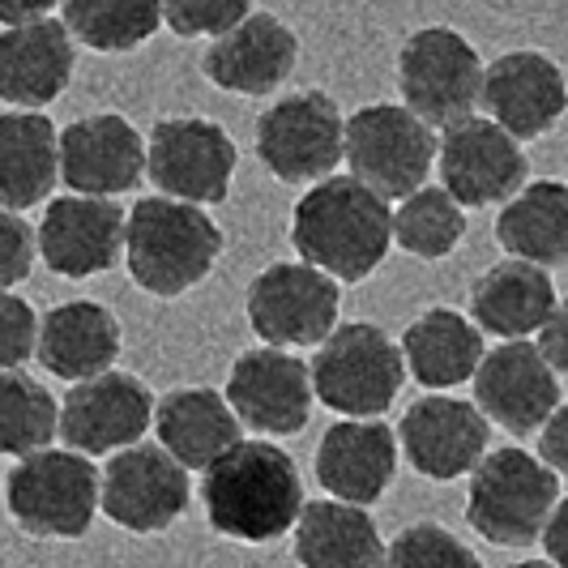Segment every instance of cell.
<instances>
[{"mask_svg": "<svg viewBox=\"0 0 568 568\" xmlns=\"http://www.w3.org/2000/svg\"><path fill=\"white\" fill-rule=\"evenodd\" d=\"M201 505L214 535L235 542H274L304 513V479L295 457L270 440H240L201 475Z\"/></svg>", "mask_w": 568, "mask_h": 568, "instance_id": "6da1fadb", "label": "cell"}, {"mask_svg": "<svg viewBox=\"0 0 568 568\" xmlns=\"http://www.w3.org/2000/svg\"><path fill=\"white\" fill-rule=\"evenodd\" d=\"M291 244L308 265L329 274L338 286L364 283L389 256L394 210L355 175H329L295 201Z\"/></svg>", "mask_w": 568, "mask_h": 568, "instance_id": "7a4b0ae2", "label": "cell"}, {"mask_svg": "<svg viewBox=\"0 0 568 568\" xmlns=\"http://www.w3.org/2000/svg\"><path fill=\"white\" fill-rule=\"evenodd\" d=\"M223 256L219 223L189 201L142 197L124 223V265L129 278L145 295L175 300L210 278L214 261Z\"/></svg>", "mask_w": 568, "mask_h": 568, "instance_id": "3957f363", "label": "cell"}, {"mask_svg": "<svg viewBox=\"0 0 568 568\" xmlns=\"http://www.w3.org/2000/svg\"><path fill=\"white\" fill-rule=\"evenodd\" d=\"M560 505V475L517 445L491 449L470 475L466 521L491 547H530Z\"/></svg>", "mask_w": 568, "mask_h": 568, "instance_id": "277c9868", "label": "cell"}, {"mask_svg": "<svg viewBox=\"0 0 568 568\" xmlns=\"http://www.w3.org/2000/svg\"><path fill=\"white\" fill-rule=\"evenodd\" d=\"M313 394L342 419H381L406 385V355L381 325L346 321L316 346Z\"/></svg>", "mask_w": 568, "mask_h": 568, "instance_id": "5b68a950", "label": "cell"}, {"mask_svg": "<svg viewBox=\"0 0 568 568\" xmlns=\"http://www.w3.org/2000/svg\"><path fill=\"white\" fill-rule=\"evenodd\" d=\"M103 479L78 449H39L18 457L4 479V505L30 539H85L99 513Z\"/></svg>", "mask_w": 568, "mask_h": 568, "instance_id": "8992f818", "label": "cell"}, {"mask_svg": "<svg viewBox=\"0 0 568 568\" xmlns=\"http://www.w3.org/2000/svg\"><path fill=\"white\" fill-rule=\"evenodd\" d=\"M436 133L406 103H372L346 120L342 159L359 184L385 201H402L427 184L436 168Z\"/></svg>", "mask_w": 568, "mask_h": 568, "instance_id": "52a82bcc", "label": "cell"}, {"mask_svg": "<svg viewBox=\"0 0 568 568\" xmlns=\"http://www.w3.org/2000/svg\"><path fill=\"white\" fill-rule=\"evenodd\" d=\"M398 90L424 124L449 129L484 99V60L454 27L415 30L398 52Z\"/></svg>", "mask_w": 568, "mask_h": 568, "instance_id": "ba28073f", "label": "cell"}, {"mask_svg": "<svg viewBox=\"0 0 568 568\" xmlns=\"http://www.w3.org/2000/svg\"><path fill=\"white\" fill-rule=\"evenodd\" d=\"M240 168V150L219 120L205 115H168L150 129L145 175L171 201L219 205L231 193V175Z\"/></svg>", "mask_w": 568, "mask_h": 568, "instance_id": "9c48e42d", "label": "cell"}, {"mask_svg": "<svg viewBox=\"0 0 568 568\" xmlns=\"http://www.w3.org/2000/svg\"><path fill=\"white\" fill-rule=\"evenodd\" d=\"M346 120L325 90H300L256 115V159L283 184H321L342 163Z\"/></svg>", "mask_w": 568, "mask_h": 568, "instance_id": "30bf717a", "label": "cell"}, {"mask_svg": "<svg viewBox=\"0 0 568 568\" xmlns=\"http://www.w3.org/2000/svg\"><path fill=\"white\" fill-rule=\"evenodd\" d=\"M342 286L308 261H274L248 283V325L265 346H321L338 329Z\"/></svg>", "mask_w": 568, "mask_h": 568, "instance_id": "8fae6325", "label": "cell"}, {"mask_svg": "<svg viewBox=\"0 0 568 568\" xmlns=\"http://www.w3.org/2000/svg\"><path fill=\"white\" fill-rule=\"evenodd\" d=\"M193 500L189 470L163 445H129L112 454L103 470L99 509L103 517L129 535H163L171 530Z\"/></svg>", "mask_w": 568, "mask_h": 568, "instance_id": "7c38bea8", "label": "cell"}, {"mask_svg": "<svg viewBox=\"0 0 568 568\" xmlns=\"http://www.w3.org/2000/svg\"><path fill=\"white\" fill-rule=\"evenodd\" d=\"M436 159H440V189L462 210L513 201L526 189V175H530V159H526L521 142L484 115H466V120L449 124Z\"/></svg>", "mask_w": 568, "mask_h": 568, "instance_id": "4fadbf2b", "label": "cell"}, {"mask_svg": "<svg viewBox=\"0 0 568 568\" xmlns=\"http://www.w3.org/2000/svg\"><path fill=\"white\" fill-rule=\"evenodd\" d=\"M154 394L133 372H103L73 385L60 402V436L64 449L85 457L120 454L138 445L145 427L154 424Z\"/></svg>", "mask_w": 568, "mask_h": 568, "instance_id": "5bb4252c", "label": "cell"}, {"mask_svg": "<svg viewBox=\"0 0 568 568\" xmlns=\"http://www.w3.org/2000/svg\"><path fill=\"white\" fill-rule=\"evenodd\" d=\"M313 368L283 346L244 351L227 376L235 419L261 436H295L313 419Z\"/></svg>", "mask_w": 568, "mask_h": 568, "instance_id": "9a60e30c", "label": "cell"}, {"mask_svg": "<svg viewBox=\"0 0 568 568\" xmlns=\"http://www.w3.org/2000/svg\"><path fill=\"white\" fill-rule=\"evenodd\" d=\"M491 424L475 402L427 394L410 402L398 424V445L415 475L432 484H454L462 475H475V466L487 457Z\"/></svg>", "mask_w": 568, "mask_h": 568, "instance_id": "2e32d148", "label": "cell"}, {"mask_svg": "<svg viewBox=\"0 0 568 568\" xmlns=\"http://www.w3.org/2000/svg\"><path fill=\"white\" fill-rule=\"evenodd\" d=\"M475 406L509 436L542 432L560 410V376L542 359L539 342L517 338L487 351L475 372Z\"/></svg>", "mask_w": 568, "mask_h": 568, "instance_id": "e0dca14e", "label": "cell"}, {"mask_svg": "<svg viewBox=\"0 0 568 568\" xmlns=\"http://www.w3.org/2000/svg\"><path fill=\"white\" fill-rule=\"evenodd\" d=\"M60 180L78 197H124L145 180L142 133L120 112H94L60 133Z\"/></svg>", "mask_w": 568, "mask_h": 568, "instance_id": "ac0fdd59", "label": "cell"}, {"mask_svg": "<svg viewBox=\"0 0 568 568\" xmlns=\"http://www.w3.org/2000/svg\"><path fill=\"white\" fill-rule=\"evenodd\" d=\"M487 120H496L517 142H535L551 133L568 112V82L560 64L542 52L517 48L496 57L484 69Z\"/></svg>", "mask_w": 568, "mask_h": 568, "instance_id": "d6986e66", "label": "cell"}, {"mask_svg": "<svg viewBox=\"0 0 568 568\" xmlns=\"http://www.w3.org/2000/svg\"><path fill=\"white\" fill-rule=\"evenodd\" d=\"M129 214L112 197H60L48 201L39 223V256L60 278H94L115 270L124 256Z\"/></svg>", "mask_w": 568, "mask_h": 568, "instance_id": "ffe728a7", "label": "cell"}, {"mask_svg": "<svg viewBox=\"0 0 568 568\" xmlns=\"http://www.w3.org/2000/svg\"><path fill=\"white\" fill-rule=\"evenodd\" d=\"M300 64V39L278 13H248L244 22L210 43L201 60L205 82L231 94L270 99Z\"/></svg>", "mask_w": 568, "mask_h": 568, "instance_id": "44dd1931", "label": "cell"}, {"mask_svg": "<svg viewBox=\"0 0 568 568\" xmlns=\"http://www.w3.org/2000/svg\"><path fill=\"white\" fill-rule=\"evenodd\" d=\"M398 432L381 419H342L316 445V484L342 505H376L398 475Z\"/></svg>", "mask_w": 568, "mask_h": 568, "instance_id": "7402d4cb", "label": "cell"}, {"mask_svg": "<svg viewBox=\"0 0 568 568\" xmlns=\"http://www.w3.org/2000/svg\"><path fill=\"white\" fill-rule=\"evenodd\" d=\"M78 39L64 22L43 18L0 30V99L18 112H43L73 82Z\"/></svg>", "mask_w": 568, "mask_h": 568, "instance_id": "603a6c76", "label": "cell"}, {"mask_svg": "<svg viewBox=\"0 0 568 568\" xmlns=\"http://www.w3.org/2000/svg\"><path fill=\"white\" fill-rule=\"evenodd\" d=\"M556 283L542 265L530 261H496L491 270L479 274V283L470 286V321L491 334V338H530L556 313Z\"/></svg>", "mask_w": 568, "mask_h": 568, "instance_id": "cb8c5ba5", "label": "cell"}, {"mask_svg": "<svg viewBox=\"0 0 568 568\" xmlns=\"http://www.w3.org/2000/svg\"><path fill=\"white\" fill-rule=\"evenodd\" d=\"M120 321L94 300H64L39 321V351L34 359L43 368L82 385L90 376L112 372L120 359Z\"/></svg>", "mask_w": 568, "mask_h": 568, "instance_id": "d4e9b609", "label": "cell"}, {"mask_svg": "<svg viewBox=\"0 0 568 568\" xmlns=\"http://www.w3.org/2000/svg\"><path fill=\"white\" fill-rule=\"evenodd\" d=\"M240 427L244 424L235 419L227 394L205 389V385L171 389L168 398L154 406L159 445H163L184 470H210L227 449H235V445L244 440Z\"/></svg>", "mask_w": 568, "mask_h": 568, "instance_id": "484cf974", "label": "cell"}, {"mask_svg": "<svg viewBox=\"0 0 568 568\" xmlns=\"http://www.w3.org/2000/svg\"><path fill=\"white\" fill-rule=\"evenodd\" d=\"M291 535L300 568H385L389 542L381 539V526L359 505L308 500Z\"/></svg>", "mask_w": 568, "mask_h": 568, "instance_id": "4316f807", "label": "cell"}, {"mask_svg": "<svg viewBox=\"0 0 568 568\" xmlns=\"http://www.w3.org/2000/svg\"><path fill=\"white\" fill-rule=\"evenodd\" d=\"M402 355H406V372L424 389L432 394L457 389L475 381V372L484 364V329L454 308H427L424 316L410 321L402 338Z\"/></svg>", "mask_w": 568, "mask_h": 568, "instance_id": "83f0119b", "label": "cell"}, {"mask_svg": "<svg viewBox=\"0 0 568 568\" xmlns=\"http://www.w3.org/2000/svg\"><path fill=\"white\" fill-rule=\"evenodd\" d=\"M60 180V129L43 112L0 115V210H30Z\"/></svg>", "mask_w": 568, "mask_h": 568, "instance_id": "f1b7e54d", "label": "cell"}, {"mask_svg": "<svg viewBox=\"0 0 568 568\" xmlns=\"http://www.w3.org/2000/svg\"><path fill=\"white\" fill-rule=\"evenodd\" d=\"M496 244L530 265H565L568 261V184L535 180L496 219Z\"/></svg>", "mask_w": 568, "mask_h": 568, "instance_id": "f546056e", "label": "cell"}, {"mask_svg": "<svg viewBox=\"0 0 568 568\" xmlns=\"http://www.w3.org/2000/svg\"><path fill=\"white\" fill-rule=\"evenodd\" d=\"M64 27L90 52H133L163 27V0H64Z\"/></svg>", "mask_w": 568, "mask_h": 568, "instance_id": "4dcf8cb0", "label": "cell"}, {"mask_svg": "<svg viewBox=\"0 0 568 568\" xmlns=\"http://www.w3.org/2000/svg\"><path fill=\"white\" fill-rule=\"evenodd\" d=\"M60 436V402L30 372H0V454L30 457Z\"/></svg>", "mask_w": 568, "mask_h": 568, "instance_id": "1f68e13d", "label": "cell"}, {"mask_svg": "<svg viewBox=\"0 0 568 568\" xmlns=\"http://www.w3.org/2000/svg\"><path fill=\"white\" fill-rule=\"evenodd\" d=\"M466 210L445 189H419L394 210V244L419 261H440L462 244Z\"/></svg>", "mask_w": 568, "mask_h": 568, "instance_id": "d6a6232c", "label": "cell"}, {"mask_svg": "<svg viewBox=\"0 0 568 568\" xmlns=\"http://www.w3.org/2000/svg\"><path fill=\"white\" fill-rule=\"evenodd\" d=\"M385 568H484V560L440 521H415L389 539Z\"/></svg>", "mask_w": 568, "mask_h": 568, "instance_id": "836d02e7", "label": "cell"}, {"mask_svg": "<svg viewBox=\"0 0 568 568\" xmlns=\"http://www.w3.org/2000/svg\"><path fill=\"white\" fill-rule=\"evenodd\" d=\"M253 13V0H163V22L180 39H219Z\"/></svg>", "mask_w": 568, "mask_h": 568, "instance_id": "e575fe53", "label": "cell"}, {"mask_svg": "<svg viewBox=\"0 0 568 568\" xmlns=\"http://www.w3.org/2000/svg\"><path fill=\"white\" fill-rule=\"evenodd\" d=\"M39 351V316L22 295L0 291V372L22 368Z\"/></svg>", "mask_w": 568, "mask_h": 568, "instance_id": "d590c367", "label": "cell"}, {"mask_svg": "<svg viewBox=\"0 0 568 568\" xmlns=\"http://www.w3.org/2000/svg\"><path fill=\"white\" fill-rule=\"evenodd\" d=\"M34 256H39V231L22 214L0 210V291L27 283Z\"/></svg>", "mask_w": 568, "mask_h": 568, "instance_id": "8d00e7d4", "label": "cell"}, {"mask_svg": "<svg viewBox=\"0 0 568 568\" xmlns=\"http://www.w3.org/2000/svg\"><path fill=\"white\" fill-rule=\"evenodd\" d=\"M539 351H542V359H547L551 368L568 376V300H560V304H556L551 321L539 329Z\"/></svg>", "mask_w": 568, "mask_h": 568, "instance_id": "74e56055", "label": "cell"}, {"mask_svg": "<svg viewBox=\"0 0 568 568\" xmlns=\"http://www.w3.org/2000/svg\"><path fill=\"white\" fill-rule=\"evenodd\" d=\"M539 457L560 475V479H568V406H560V410L547 419V427H542Z\"/></svg>", "mask_w": 568, "mask_h": 568, "instance_id": "f35d334b", "label": "cell"}, {"mask_svg": "<svg viewBox=\"0 0 568 568\" xmlns=\"http://www.w3.org/2000/svg\"><path fill=\"white\" fill-rule=\"evenodd\" d=\"M542 551L556 568H568V496L551 509L547 530H542Z\"/></svg>", "mask_w": 568, "mask_h": 568, "instance_id": "ab89813d", "label": "cell"}, {"mask_svg": "<svg viewBox=\"0 0 568 568\" xmlns=\"http://www.w3.org/2000/svg\"><path fill=\"white\" fill-rule=\"evenodd\" d=\"M60 0H0V27H30V22H43Z\"/></svg>", "mask_w": 568, "mask_h": 568, "instance_id": "60d3db41", "label": "cell"}, {"mask_svg": "<svg viewBox=\"0 0 568 568\" xmlns=\"http://www.w3.org/2000/svg\"><path fill=\"white\" fill-rule=\"evenodd\" d=\"M509 568H556L551 560H517V565H509Z\"/></svg>", "mask_w": 568, "mask_h": 568, "instance_id": "b9f144b4", "label": "cell"}]
</instances>
